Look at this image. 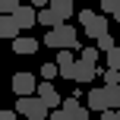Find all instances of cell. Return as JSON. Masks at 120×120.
<instances>
[{"mask_svg":"<svg viewBox=\"0 0 120 120\" xmlns=\"http://www.w3.org/2000/svg\"><path fill=\"white\" fill-rule=\"evenodd\" d=\"M44 44H48V48H54V51H60V48L76 51V48H79V32L73 29L70 22H60V25H54V29L44 35Z\"/></svg>","mask_w":120,"mask_h":120,"instance_id":"1","label":"cell"},{"mask_svg":"<svg viewBox=\"0 0 120 120\" xmlns=\"http://www.w3.org/2000/svg\"><path fill=\"white\" fill-rule=\"evenodd\" d=\"M13 111H16V114H22V117H29V120H48V114H51L48 104H44L38 95H25V98H19Z\"/></svg>","mask_w":120,"mask_h":120,"instance_id":"2","label":"cell"},{"mask_svg":"<svg viewBox=\"0 0 120 120\" xmlns=\"http://www.w3.org/2000/svg\"><path fill=\"white\" fill-rule=\"evenodd\" d=\"M13 92H16L19 98H25V95H35V92H38L35 76H32V73H16V76H13Z\"/></svg>","mask_w":120,"mask_h":120,"instance_id":"3","label":"cell"},{"mask_svg":"<svg viewBox=\"0 0 120 120\" xmlns=\"http://www.w3.org/2000/svg\"><path fill=\"white\" fill-rule=\"evenodd\" d=\"M38 98H41L44 104H48V111H57L60 104H63V98L57 95V89H54V82H48V79H44V82H38V92H35Z\"/></svg>","mask_w":120,"mask_h":120,"instance_id":"4","label":"cell"},{"mask_svg":"<svg viewBox=\"0 0 120 120\" xmlns=\"http://www.w3.org/2000/svg\"><path fill=\"white\" fill-rule=\"evenodd\" d=\"M60 111H63V114L70 117V120H89V108H85L79 98H63Z\"/></svg>","mask_w":120,"mask_h":120,"instance_id":"5","label":"cell"},{"mask_svg":"<svg viewBox=\"0 0 120 120\" xmlns=\"http://www.w3.org/2000/svg\"><path fill=\"white\" fill-rule=\"evenodd\" d=\"M82 29H85V35H89V38H95V41H98L101 35H108V16H104V13H95Z\"/></svg>","mask_w":120,"mask_h":120,"instance_id":"6","label":"cell"},{"mask_svg":"<svg viewBox=\"0 0 120 120\" xmlns=\"http://www.w3.org/2000/svg\"><path fill=\"white\" fill-rule=\"evenodd\" d=\"M13 19H16V25H19V29H32V25L38 22V13L32 10V6H25V3H19L16 10H13Z\"/></svg>","mask_w":120,"mask_h":120,"instance_id":"7","label":"cell"},{"mask_svg":"<svg viewBox=\"0 0 120 120\" xmlns=\"http://www.w3.org/2000/svg\"><path fill=\"white\" fill-rule=\"evenodd\" d=\"M73 66H76V60H73V51L70 48H60L57 51V70L63 79H73Z\"/></svg>","mask_w":120,"mask_h":120,"instance_id":"8","label":"cell"},{"mask_svg":"<svg viewBox=\"0 0 120 120\" xmlns=\"http://www.w3.org/2000/svg\"><path fill=\"white\" fill-rule=\"evenodd\" d=\"M98 76V66L95 63H85V60H79L76 66H73V82H89V79Z\"/></svg>","mask_w":120,"mask_h":120,"instance_id":"9","label":"cell"},{"mask_svg":"<svg viewBox=\"0 0 120 120\" xmlns=\"http://www.w3.org/2000/svg\"><path fill=\"white\" fill-rule=\"evenodd\" d=\"M51 10H54L57 22H66V19L76 13V6H73V0H51Z\"/></svg>","mask_w":120,"mask_h":120,"instance_id":"10","label":"cell"},{"mask_svg":"<svg viewBox=\"0 0 120 120\" xmlns=\"http://www.w3.org/2000/svg\"><path fill=\"white\" fill-rule=\"evenodd\" d=\"M19 25H16V19H13V13H6V16H0V38H19Z\"/></svg>","mask_w":120,"mask_h":120,"instance_id":"11","label":"cell"},{"mask_svg":"<svg viewBox=\"0 0 120 120\" xmlns=\"http://www.w3.org/2000/svg\"><path fill=\"white\" fill-rule=\"evenodd\" d=\"M89 111H98V114H101V111H111L104 89H92V92H89Z\"/></svg>","mask_w":120,"mask_h":120,"instance_id":"12","label":"cell"},{"mask_svg":"<svg viewBox=\"0 0 120 120\" xmlns=\"http://www.w3.org/2000/svg\"><path fill=\"white\" fill-rule=\"evenodd\" d=\"M13 51H16V54H35L38 51V41L35 38H13Z\"/></svg>","mask_w":120,"mask_h":120,"instance_id":"13","label":"cell"},{"mask_svg":"<svg viewBox=\"0 0 120 120\" xmlns=\"http://www.w3.org/2000/svg\"><path fill=\"white\" fill-rule=\"evenodd\" d=\"M104 95H108V108L117 111L120 108V85H104Z\"/></svg>","mask_w":120,"mask_h":120,"instance_id":"14","label":"cell"},{"mask_svg":"<svg viewBox=\"0 0 120 120\" xmlns=\"http://www.w3.org/2000/svg\"><path fill=\"white\" fill-rule=\"evenodd\" d=\"M38 22H41V25H48V29H54V25H60L51 6H44V10H38Z\"/></svg>","mask_w":120,"mask_h":120,"instance_id":"15","label":"cell"},{"mask_svg":"<svg viewBox=\"0 0 120 120\" xmlns=\"http://www.w3.org/2000/svg\"><path fill=\"white\" fill-rule=\"evenodd\" d=\"M104 60H108V70H120V44H114V48L104 54Z\"/></svg>","mask_w":120,"mask_h":120,"instance_id":"16","label":"cell"},{"mask_svg":"<svg viewBox=\"0 0 120 120\" xmlns=\"http://www.w3.org/2000/svg\"><path fill=\"white\" fill-rule=\"evenodd\" d=\"M101 13H104V16L114 13V19H117L120 16V0H101Z\"/></svg>","mask_w":120,"mask_h":120,"instance_id":"17","label":"cell"},{"mask_svg":"<svg viewBox=\"0 0 120 120\" xmlns=\"http://www.w3.org/2000/svg\"><path fill=\"white\" fill-rule=\"evenodd\" d=\"M98 57H101L98 48H82V57H79V60H85V63H98Z\"/></svg>","mask_w":120,"mask_h":120,"instance_id":"18","label":"cell"},{"mask_svg":"<svg viewBox=\"0 0 120 120\" xmlns=\"http://www.w3.org/2000/svg\"><path fill=\"white\" fill-rule=\"evenodd\" d=\"M111 48H114V35L108 32V35H101V38H98V51H101V54H108Z\"/></svg>","mask_w":120,"mask_h":120,"instance_id":"19","label":"cell"},{"mask_svg":"<svg viewBox=\"0 0 120 120\" xmlns=\"http://www.w3.org/2000/svg\"><path fill=\"white\" fill-rule=\"evenodd\" d=\"M57 73H60V70H57V63H44V66H41V79H48V82L57 76Z\"/></svg>","mask_w":120,"mask_h":120,"instance_id":"20","label":"cell"},{"mask_svg":"<svg viewBox=\"0 0 120 120\" xmlns=\"http://www.w3.org/2000/svg\"><path fill=\"white\" fill-rule=\"evenodd\" d=\"M104 79L108 85H120V70H104Z\"/></svg>","mask_w":120,"mask_h":120,"instance_id":"21","label":"cell"},{"mask_svg":"<svg viewBox=\"0 0 120 120\" xmlns=\"http://www.w3.org/2000/svg\"><path fill=\"white\" fill-rule=\"evenodd\" d=\"M19 3H13V0H0V16H6V13H13Z\"/></svg>","mask_w":120,"mask_h":120,"instance_id":"22","label":"cell"},{"mask_svg":"<svg viewBox=\"0 0 120 120\" xmlns=\"http://www.w3.org/2000/svg\"><path fill=\"white\" fill-rule=\"evenodd\" d=\"M48 120H70V117H66V114H63V111H60V108H57V111H51V114H48Z\"/></svg>","mask_w":120,"mask_h":120,"instance_id":"23","label":"cell"},{"mask_svg":"<svg viewBox=\"0 0 120 120\" xmlns=\"http://www.w3.org/2000/svg\"><path fill=\"white\" fill-rule=\"evenodd\" d=\"M92 16H95V13H92V10H82V13H79V25H85V22H89Z\"/></svg>","mask_w":120,"mask_h":120,"instance_id":"24","label":"cell"},{"mask_svg":"<svg viewBox=\"0 0 120 120\" xmlns=\"http://www.w3.org/2000/svg\"><path fill=\"white\" fill-rule=\"evenodd\" d=\"M0 120H16V111H0Z\"/></svg>","mask_w":120,"mask_h":120,"instance_id":"25","label":"cell"},{"mask_svg":"<svg viewBox=\"0 0 120 120\" xmlns=\"http://www.w3.org/2000/svg\"><path fill=\"white\" fill-rule=\"evenodd\" d=\"M101 120H117V111H101Z\"/></svg>","mask_w":120,"mask_h":120,"instance_id":"26","label":"cell"},{"mask_svg":"<svg viewBox=\"0 0 120 120\" xmlns=\"http://www.w3.org/2000/svg\"><path fill=\"white\" fill-rule=\"evenodd\" d=\"M35 3V10H44V6H51V0H32Z\"/></svg>","mask_w":120,"mask_h":120,"instance_id":"27","label":"cell"},{"mask_svg":"<svg viewBox=\"0 0 120 120\" xmlns=\"http://www.w3.org/2000/svg\"><path fill=\"white\" fill-rule=\"evenodd\" d=\"M117 120H120V108H117Z\"/></svg>","mask_w":120,"mask_h":120,"instance_id":"28","label":"cell"},{"mask_svg":"<svg viewBox=\"0 0 120 120\" xmlns=\"http://www.w3.org/2000/svg\"><path fill=\"white\" fill-rule=\"evenodd\" d=\"M117 25H120V16H117ZM117 32H120V29H117Z\"/></svg>","mask_w":120,"mask_h":120,"instance_id":"29","label":"cell"},{"mask_svg":"<svg viewBox=\"0 0 120 120\" xmlns=\"http://www.w3.org/2000/svg\"><path fill=\"white\" fill-rule=\"evenodd\" d=\"M13 3H19V0H13Z\"/></svg>","mask_w":120,"mask_h":120,"instance_id":"30","label":"cell"}]
</instances>
